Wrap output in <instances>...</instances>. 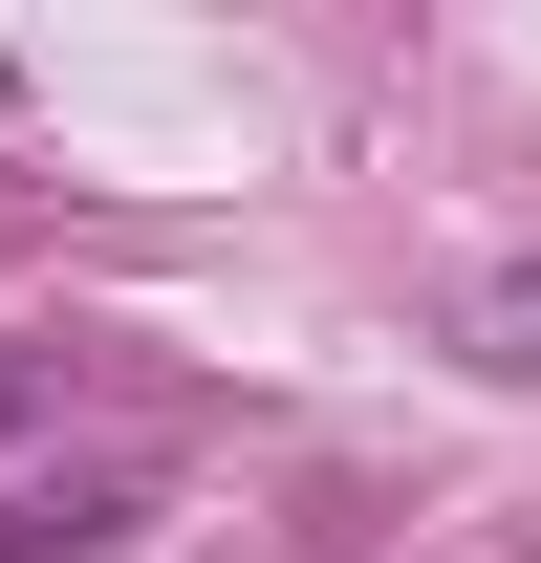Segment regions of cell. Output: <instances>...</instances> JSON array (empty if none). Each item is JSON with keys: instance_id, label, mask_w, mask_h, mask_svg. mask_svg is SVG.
Listing matches in <instances>:
<instances>
[{"instance_id": "6da1fadb", "label": "cell", "mask_w": 541, "mask_h": 563, "mask_svg": "<svg viewBox=\"0 0 541 563\" xmlns=\"http://www.w3.org/2000/svg\"><path fill=\"white\" fill-rule=\"evenodd\" d=\"M131 498H152L131 433H109V455H44V477H0V563H87V542H131Z\"/></svg>"}]
</instances>
